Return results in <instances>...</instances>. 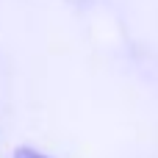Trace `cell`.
I'll return each instance as SVG.
<instances>
[{
	"instance_id": "6da1fadb",
	"label": "cell",
	"mask_w": 158,
	"mask_h": 158,
	"mask_svg": "<svg viewBox=\"0 0 158 158\" xmlns=\"http://www.w3.org/2000/svg\"><path fill=\"white\" fill-rule=\"evenodd\" d=\"M14 158H50V156H44V153H39L33 147H17L14 150Z\"/></svg>"
}]
</instances>
